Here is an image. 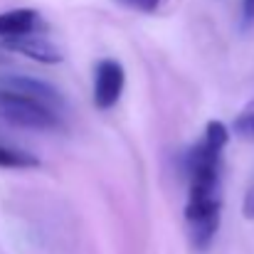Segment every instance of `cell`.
Wrapping results in <instances>:
<instances>
[{"label": "cell", "instance_id": "obj_1", "mask_svg": "<svg viewBox=\"0 0 254 254\" xmlns=\"http://www.w3.org/2000/svg\"><path fill=\"white\" fill-rule=\"evenodd\" d=\"M230 141L227 126L210 121L202 138L188 153V205L185 220L192 245L205 252L220 227V168L222 151Z\"/></svg>", "mask_w": 254, "mask_h": 254}, {"label": "cell", "instance_id": "obj_2", "mask_svg": "<svg viewBox=\"0 0 254 254\" xmlns=\"http://www.w3.org/2000/svg\"><path fill=\"white\" fill-rule=\"evenodd\" d=\"M62 96L52 84L22 74L0 77V119L22 128L52 131L62 126Z\"/></svg>", "mask_w": 254, "mask_h": 254}, {"label": "cell", "instance_id": "obj_3", "mask_svg": "<svg viewBox=\"0 0 254 254\" xmlns=\"http://www.w3.org/2000/svg\"><path fill=\"white\" fill-rule=\"evenodd\" d=\"M124 67L116 60H101L94 69V104L96 109H111L124 91Z\"/></svg>", "mask_w": 254, "mask_h": 254}, {"label": "cell", "instance_id": "obj_4", "mask_svg": "<svg viewBox=\"0 0 254 254\" xmlns=\"http://www.w3.org/2000/svg\"><path fill=\"white\" fill-rule=\"evenodd\" d=\"M37 22H40V17L30 7H17V10L0 12V40L10 42V40L32 35L37 30Z\"/></svg>", "mask_w": 254, "mask_h": 254}, {"label": "cell", "instance_id": "obj_5", "mask_svg": "<svg viewBox=\"0 0 254 254\" xmlns=\"http://www.w3.org/2000/svg\"><path fill=\"white\" fill-rule=\"evenodd\" d=\"M7 45H10L12 50H17V52H25L27 57H32V60H37V62H60L57 47H55L52 42L37 37L35 32H32V35H25V37H17V40H10Z\"/></svg>", "mask_w": 254, "mask_h": 254}, {"label": "cell", "instance_id": "obj_6", "mask_svg": "<svg viewBox=\"0 0 254 254\" xmlns=\"http://www.w3.org/2000/svg\"><path fill=\"white\" fill-rule=\"evenodd\" d=\"M35 166H40V161L32 158L30 153L0 146V168H35Z\"/></svg>", "mask_w": 254, "mask_h": 254}, {"label": "cell", "instance_id": "obj_7", "mask_svg": "<svg viewBox=\"0 0 254 254\" xmlns=\"http://www.w3.org/2000/svg\"><path fill=\"white\" fill-rule=\"evenodd\" d=\"M235 131H237L240 136H245V138H254V101L237 116Z\"/></svg>", "mask_w": 254, "mask_h": 254}, {"label": "cell", "instance_id": "obj_8", "mask_svg": "<svg viewBox=\"0 0 254 254\" xmlns=\"http://www.w3.org/2000/svg\"><path fill=\"white\" fill-rule=\"evenodd\" d=\"M124 2L136 7V10H141V12H153L161 5V0H124Z\"/></svg>", "mask_w": 254, "mask_h": 254}, {"label": "cell", "instance_id": "obj_9", "mask_svg": "<svg viewBox=\"0 0 254 254\" xmlns=\"http://www.w3.org/2000/svg\"><path fill=\"white\" fill-rule=\"evenodd\" d=\"M245 217L254 220V183L252 188L247 190V195H245Z\"/></svg>", "mask_w": 254, "mask_h": 254}, {"label": "cell", "instance_id": "obj_10", "mask_svg": "<svg viewBox=\"0 0 254 254\" xmlns=\"http://www.w3.org/2000/svg\"><path fill=\"white\" fill-rule=\"evenodd\" d=\"M242 15H245L247 25L254 22V0H242Z\"/></svg>", "mask_w": 254, "mask_h": 254}]
</instances>
